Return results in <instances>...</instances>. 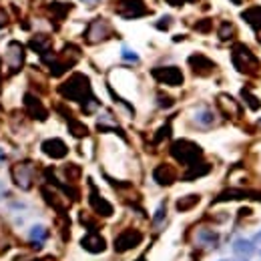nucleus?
Masks as SVG:
<instances>
[{
    "mask_svg": "<svg viewBox=\"0 0 261 261\" xmlns=\"http://www.w3.org/2000/svg\"><path fill=\"white\" fill-rule=\"evenodd\" d=\"M111 24L107 20H102V18H96L92 20L88 26H87V32H85V38L87 42L90 44H96V42H102V40H107L111 36Z\"/></svg>",
    "mask_w": 261,
    "mask_h": 261,
    "instance_id": "nucleus-4",
    "label": "nucleus"
},
{
    "mask_svg": "<svg viewBox=\"0 0 261 261\" xmlns=\"http://www.w3.org/2000/svg\"><path fill=\"white\" fill-rule=\"evenodd\" d=\"M40 149L46 157H50V159H65V157L69 155V147L61 139H46L40 145Z\"/></svg>",
    "mask_w": 261,
    "mask_h": 261,
    "instance_id": "nucleus-8",
    "label": "nucleus"
},
{
    "mask_svg": "<svg viewBox=\"0 0 261 261\" xmlns=\"http://www.w3.org/2000/svg\"><path fill=\"white\" fill-rule=\"evenodd\" d=\"M81 245L88 251V253H100V251H104V247H107V243H104V239L100 237V235H96V233H92V235H87L83 241H81Z\"/></svg>",
    "mask_w": 261,
    "mask_h": 261,
    "instance_id": "nucleus-16",
    "label": "nucleus"
},
{
    "mask_svg": "<svg viewBox=\"0 0 261 261\" xmlns=\"http://www.w3.org/2000/svg\"><path fill=\"white\" fill-rule=\"evenodd\" d=\"M233 251L237 253V255H241V257H249V255H253L255 253V243L251 241V239H237L235 243H233Z\"/></svg>",
    "mask_w": 261,
    "mask_h": 261,
    "instance_id": "nucleus-17",
    "label": "nucleus"
},
{
    "mask_svg": "<svg viewBox=\"0 0 261 261\" xmlns=\"http://www.w3.org/2000/svg\"><path fill=\"white\" fill-rule=\"evenodd\" d=\"M24 107H26L28 115H30L32 119H36V121H44V119L48 117L44 104H42L34 94H26V96H24Z\"/></svg>",
    "mask_w": 261,
    "mask_h": 261,
    "instance_id": "nucleus-12",
    "label": "nucleus"
},
{
    "mask_svg": "<svg viewBox=\"0 0 261 261\" xmlns=\"http://www.w3.org/2000/svg\"><path fill=\"white\" fill-rule=\"evenodd\" d=\"M123 59L129 61V63H137V61H139L137 52H133V50H129V48H123Z\"/></svg>",
    "mask_w": 261,
    "mask_h": 261,
    "instance_id": "nucleus-28",
    "label": "nucleus"
},
{
    "mask_svg": "<svg viewBox=\"0 0 261 261\" xmlns=\"http://www.w3.org/2000/svg\"><path fill=\"white\" fill-rule=\"evenodd\" d=\"M69 129L73 131V135L75 137H85L88 131H87V127H83L81 123H77V121H71V125H69Z\"/></svg>",
    "mask_w": 261,
    "mask_h": 261,
    "instance_id": "nucleus-23",
    "label": "nucleus"
},
{
    "mask_svg": "<svg viewBox=\"0 0 261 261\" xmlns=\"http://www.w3.org/2000/svg\"><path fill=\"white\" fill-rule=\"evenodd\" d=\"M6 65L10 67L12 73H18L22 69V65H24V46L20 42H16V40L8 42V46H6Z\"/></svg>",
    "mask_w": 261,
    "mask_h": 261,
    "instance_id": "nucleus-7",
    "label": "nucleus"
},
{
    "mask_svg": "<svg viewBox=\"0 0 261 261\" xmlns=\"http://www.w3.org/2000/svg\"><path fill=\"white\" fill-rule=\"evenodd\" d=\"M153 179L159 185L167 187V185H171L175 181V171L169 165H159V167H155V171H153Z\"/></svg>",
    "mask_w": 261,
    "mask_h": 261,
    "instance_id": "nucleus-14",
    "label": "nucleus"
},
{
    "mask_svg": "<svg viewBox=\"0 0 261 261\" xmlns=\"http://www.w3.org/2000/svg\"><path fill=\"white\" fill-rule=\"evenodd\" d=\"M163 219H165V203H161V205H159V209L155 211V225L163 223Z\"/></svg>",
    "mask_w": 261,
    "mask_h": 261,
    "instance_id": "nucleus-27",
    "label": "nucleus"
},
{
    "mask_svg": "<svg viewBox=\"0 0 261 261\" xmlns=\"http://www.w3.org/2000/svg\"><path fill=\"white\" fill-rule=\"evenodd\" d=\"M241 18H243L253 30L261 32V6H259V4L249 6L247 10H243V12H241Z\"/></svg>",
    "mask_w": 261,
    "mask_h": 261,
    "instance_id": "nucleus-13",
    "label": "nucleus"
},
{
    "mask_svg": "<svg viewBox=\"0 0 261 261\" xmlns=\"http://www.w3.org/2000/svg\"><path fill=\"white\" fill-rule=\"evenodd\" d=\"M187 63H189V67L193 69L195 75H211V71H215V63L205 55H199V52L197 55H191Z\"/></svg>",
    "mask_w": 261,
    "mask_h": 261,
    "instance_id": "nucleus-11",
    "label": "nucleus"
},
{
    "mask_svg": "<svg viewBox=\"0 0 261 261\" xmlns=\"http://www.w3.org/2000/svg\"><path fill=\"white\" fill-rule=\"evenodd\" d=\"M229 2H233V4H241L243 0H229Z\"/></svg>",
    "mask_w": 261,
    "mask_h": 261,
    "instance_id": "nucleus-32",
    "label": "nucleus"
},
{
    "mask_svg": "<svg viewBox=\"0 0 261 261\" xmlns=\"http://www.w3.org/2000/svg\"><path fill=\"white\" fill-rule=\"evenodd\" d=\"M117 12L123 18H139V16H145L149 10H147L143 0H119Z\"/></svg>",
    "mask_w": 261,
    "mask_h": 261,
    "instance_id": "nucleus-6",
    "label": "nucleus"
},
{
    "mask_svg": "<svg viewBox=\"0 0 261 261\" xmlns=\"http://www.w3.org/2000/svg\"><path fill=\"white\" fill-rule=\"evenodd\" d=\"M201 241H203V243H215V241H217V235H215L213 231H207V229H205V231H201Z\"/></svg>",
    "mask_w": 261,
    "mask_h": 261,
    "instance_id": "nucleus-26",
    "label": "nucleus"
},
{
    "mask_svg": "<svg viewBox=\"0 0 261 261\" xmlns=\"http://www.w3.org/2000/svg\"><path fill=\"white\" fill-rule=\"evenodd\" d=\"M30 237H32V239H38V241H44V239H46V229H44L42 225H34V227L30 229Z\"/></svg>",
    "mask_w": 261,
    "mask_h": 261,
    "instance_id": "nucleus-24",
    "label": "nucleus"
},
{
    "mask_svg": "<svg viewBox=\"0 0 261 261\" xmlns=\"http://www.w3.org/2000/svg\"><path fill=\"white\" fill-rule=\"evenodd\" d=\"M141 239H143V235H141L139 231H135V229H127V231H123V233L115 239V249H117V253L129 251V249L137 247V245L141 243Z\"/></svg>",
    "mask_w": 261,
    "mask_h": 261,
    "instance_id": "nucleus-10",
    "label": "nucleus"
},
{
    "mask_svg": "<svg viewBox=\"0 0 261 261\" xmlns=\"http://www.w3.org/2000/svg\"><path fill=\"white\" fill-rule=\"evenodd\" d=\"M221 261H231V259H221Z\"/></svg>",
    "mask_w": 261,
    "mask_h": 261,
    "instance_id": "nucleus-33",
    "label": "nucleus"
},
{
    "mask_svg": "<svg viewBox=\"0 0 261 261\" xmlns=\"http://www.w3.org/2000/svg\"><path fill=\"white\" fill-rule=\"evenodd\" d=\"M169 22H171V18H169V16H163V18L159 20V24H157V28H159V30H165V28H169Z\"/></svg>",
    "mask_w": 261,
    "mask_h": 261,
    "instance_id": "nucleus-29",
    "label": "nucleus"
},
{
    "mask_svg": "<svg viewBox=\"0 0 261 261\" xmlns=\"http://www.w3.org/2000/svg\"><path fill=\"white\" fill-rule=\"evenodd\" d=\"M59 92L71 100H79L85 102L90 98V83L85 75H73L67 83H63L59 87Z\"/></svg>",
    "mask_w": 261,
    "mask_h": 261,
    "instance_id": "nucleus-1",
    "label": "nucleus"
},
{
    "mask_svg": "<svg viewBox=\"0 0 261 261\" xmlns=\"http://www.w3.org/2000/svg\"><path fill=\"white\" fill-rule=\"evenodd\" d=\"M151 75H153L157 81H159V83L169 85V87H181L183 81H185L183 73H181L177 67H157V69L151 71Z\"/></svg>",
    "mask_w": 261,
    "mask_h": 261,
    "instance_id": "nucleus-5",
    "label": "nucleus"
},
{
    "mask_svg": "<svg viewBox=\"0 0 261 261\" xmlns=\"http://www.w3.org/2000/svg\"><path fill=\"white\" fill-rule=\"evenodd\" d=\"M90 207L94 209V211H96L98 215H102V217H111V215H113V207H111V203H109L107 199H102L100 195H96V193L90 195Z\"/></svg>",
    "mask_w": 261,
    "mask_h": 261,
    "instance_id": "nucleus-15",
    "label": "nucleus"
},
{
    "mask_svg": "<svg viewBox=\"0 0 261 261\" xmlns=\"http://www.w3.org/2000/svg\"><path fill=\"white\" fill-rule=\"evenodd\" d=\"M231 59H233V67H235L239 73H243V75H253V73H257V69H259L257 57L253 55V52H251L245 44H237V46L233 48Z\"/></svg>",
    "mask_w": 261,
    "mask_h": 261,
    "instance_id": "nucleus-3",
    "label": "nucleus"
},
{
    "mask_svg": "<svg viewBox=\"0 0 261 261\" xmlns=\"http://www.w3.org/2000/svg\"><path fill=\"white\" fill-rule=\"evenodd\" d=\"M197 203H199V195H187V197H181L177 201V209L179 211H189V209H193Z\"/></svg>",
    "mask_w": 261,
    "mask_h": 261,
    "instance_id": "nucleus-19",
    "label": "nucleus"
},
{
    "mask_svg": "<svg viewBox=\"0 0 261 261\" xmlns=\"http://www.w3.org/2000/svg\"><path fill=\"white\" fill-rule=\"evenodd\" d=\"M171 155L175 157L179 163L195 165V163L201 161L203 151H201V147H199L197 143H193V141H189V139H179V141H175V143L171 145Z\"/></svg>",
    "mask_w": 261,
    "mask_h": 261,
    "instance_id": "nucleus-2",
    "label": "nucleus"
},
{
    "mask_svg": "<svg viewBox=\"0 0 261 261\" xmlns=\"http://www.w3.org/2000/svg\"><path fill=\"white\" fill-rule=\"evenodd\" d=\"M251 241H253L255 245H261V229H259V231L253 235V239H251Z\"/></svg>",
    "mask_w": 261,
    "mask_h": 261,
    "instance_id": "nucleus-30",
    "label": "nucleus"
},
{
    "mask_svg": "<svg viewBox=\"0 0 261 261\" xmlns=\"http://www.w3.org/2000/svg\"><path fill=\"white\" fill-rule=\"evenodd\" d=\"M233 34H235V26L229 20H223L221 26H219V38L221 40H229V38H233Z\"/></svg>",
    "mask_w": 261,
    "mask_h": 261,
    "instance_id": "nucleus-21",
    "label": "nucleus"
},
{
    "mask_svg": "<svg viewBox=\"0 0 261 261\" xmlns=\"http://www.w3.org/2000/svg\"><path fill=\"white\" fill-rule=\"evenodd\" d=\"M195 119H197V123H201V125H213V121H215V117H213V113L209 111V109H203V111H199L197 115H195Z\"/></svg>",
    "mask_w": 261,
    "mask_h": 261,
    "instance_id": "nucleus-22",
    "label": "nucleus"
},
{
    "mask_svg": "<svg viewBox=\"0 0 261 261\" xmlns=\"http://www.w3.org/2000/svg\"><path fill=\"white\" fill-rule=\"evenodd\" d=\"M167 2H169L171 6H181V4H183V0H167Z\"/></svg>",
    "mask_w": 261,
    "mask_h": 261,
    "instance_id": "nucleus-31",
    "label": "nucleus"
},
{
    "mask_svg": "<svg viewBox=\"0 0 261 261\" xmlns=\"http://www.w3.org/2000/svg\"><path fill=\"white\" fill-rule=\"evenodd\" d=\"M12 179H14V183H16L20 189L28 191V189L32 187V179H34L32 167H30L28 163H18V165L12 169Z\"/></svg>",
    "mask_w": 261,
    "mask_h": 261,
    "instance_id": "nucleus-9",
    "label": "nucleus"
},
{
    "mask_svg": "<svg viewBox=\"0 0 261 261\" xmlns=\"http://www.w3.org/2000/svg\"><path fill=\"white\" fill-rule=\"evenodd\" d=\"M195 28H197L199 32H209V30L213 28V24H211V20H209V18H205V20H199V22L195 24Z\"/></svg>",
    "mask_w": 261,
    "mask_h": 261,
    "instance_id": "nucleus-25",
    "label": "nucleus"
},
{
    "mask_svg": "<svg viewBox=\"0 0 261 261\" xmlns=\"http://www.w3.org/2000/svg\"><path fill=\"white\" fill-rule=\"evenodd\" d=\"M30 46L36 50V52H40V55H46V52L50 50V38L48 36H34L32 40H30Z\"/></svg>",
    "mask_w": 261,
    "mask_h": 261,
    "instance_id": "nucleus-18",
    "label": "nucleus"
},
{
    "mask_svg": "<svg viewBox=\"0 0 261 261\" xmlns=\"http://www.w3.org/2000/svg\"><path fill=\"white\" fill-rule=\"evenodd\" d=\"M209 171H211V167L209 165H199V163H195V165H191L189 167V171H187V175H185V179H195V177H201V175H207Z\"/></svg>",
    "mask_w": 261,
    "mask_h": 261,
    "instance_id": "nucleus-20",
    "label": "nucleus"
}]
</instances>
